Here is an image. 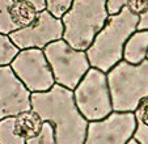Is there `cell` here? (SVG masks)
Returning <instances> with one entry per match:
<instances>
[{
	"label": "cell",
	"instance_id": "ac0fdd59",
	"mask_svg": "<svg viewBox=\"0 0 148 144\" xmlns=\"http://www.w3.org/2000/svg\"><path fill=\"white\" fill-rule=\"evenodd\" d=\"M136 130L134 132V139L139 144H148V125L136 121Z\"/></svg>",
	"mask_w": 148,
	"mask_h": 144
},
{
	"label": "cell",
	"instance_id": "cb8c5ba5",
	"mask_svg": "<svg viewBox=\"0 0 148 144\" xmlns=\"http://www.w3.org/2000/svg\"><path fill=\"white\" fill-rule=\"evenodd\" d=\"M127 144H139V143H138V141H136V140H135V139H134V138H132V139H131V140H130V141H129V143H127Z\"/></svg>",
	"mask_w": 148,
	"mask_h": 144
},
{
	"label": "cell",
	"instance_id": "30bf717a",
	"mask_svg": "<svg viewBox=\"0 0 148 144\" xmlns=\"http://www.w3.org/2000/svg\"><path fill=\"white\" fill-rule=\"evenodd\" d=\"M32 110V92L11 66L0 67V119Z\"/></svg>",
	"mask_w": 148,
	"mask_h": 144
},
{
	"label": "cell",
	"instance_id": "5b68a950",
	"mask_svg": "<svg viewBox=\"0 0 148 144\" xmlns=\"http://www.w3.org/2000/svg\"><path fill=\"white\" fill-rule=\"evenodd\" d=\"M73 98L88 122L101 121L114 111L108 75L95 67H90L73 89Z\"/></svg>",
	"mask_w": 148,
	"mask_h": 144
},
{
	"label": "cell",
	"instance_id": "e0dca14e",
	"mask_svg": "<svg viewBox=\"0 0 148 144\" xmlns=\"http://www.w3.org/2000/svg\"><path fill=\"white\" fill-rule=\"evenodd\" d=\"M73 0H46V9L53 16L62 19L64 13L71 8Z\"/></svg>",
	"mask_w": 148,
	"mask_h": 144
},
{
	"label": "cell",
	"instance_id": "8992f818",
	"mask_svg": "<svg viewBox=\"0 0 148 144\" xmlns=\"http://www.w3.org/2000/svg\"><path fill=\"white\" fill-rule=\"evenodd\" d=\"M43 53L51 67L55 84L71 91L77 86L90 68L87 53L73 49L63 38L47 45Z\"/></svg>",
	"mask_w": 148,
	"mask_h": 144
},
{
	"label": "cell",
	"instance_id": "7c38bea8",
	"mask_svg": "<svg viewBox=\"0 0 148 144\" xmlns=\"http://www.w3.org/2000/svg\"><path fill=\"white\" fill-rule=\"evenodd\" d=\"M148 55V29L139 30L130 36L123 49V60L131 64H139Z\"/></svg>",
	"mask_w": 148,
	"mask_h": 144
},
{
	"label": "cell",
	"instance_id": "277c9868",
	"mask_svg": "<svg viewBox=\"0 0 148 144\" xmlns=\"http://www.w3.org/2000/svg\"><path fill=\"white\" fill-rule=\"evenodd\" d=\"M106 75L114 111L135 113L148 97V59L139 64L121 60Z\"/></svg>",
	"mask_w": 148,
	"mask_h": 144
},
{
	"label": "cell",
	"instance_id": "6da1fadb",
	"mask_svg": "<svg viewBox=\"0 0 148 144\" xmlns=\"http://www.w3.org/2000/svg\"><path fill=\"white\" fill-rule=\"evenodd\" d=\"M32 109L53 125L56 144L85 143L89 122L76 106L73 91L55 84L46 92L32 93Z\"/></svg>",
	"mask_w": 148,
	"mask_h": 144
},
{
	"label": "cell",
	"instance_id": "ba28073f",
	"mask_svg": "<svg viewBox=\"0 0 148 144\" xmlns=\"http://www.w3.org/2000/svg\"><path fill=\"white\" fill-rule=\"evenodd\" d=\"M135 113L113 111L101 121L89 122L84 144H127L136 130Z\"/></svg>",
	"mask_w": 148,
	"mask_h": 144
},
{
	"label": "cell",
	"instance_id": "9a60e30c",
	"mask_svg": "<svg viewBox=\"0 0 148 144\" xmlns=\"http://www.w3.org/2000/svg\"><path fill=\"white\" fill-rule=\"evenodd\" d=\"M20 53V49L12 42L9 36L0 33V67L11 66L14 56Z\"/></svg>",
	"mask_w": 148,
	"mask_h": 144
},
{
	"label": "cell",
	"instance_id": "4fadbf2b",
	"mask_svg": "<svg viewBox=\"0 0 148 144\" xmlns=\"http://www.w3.org/2000/svg\"><path fill=\"white\" fill-rule=\"evenodd\" d=\"M43 123L45 122L42 121L41 117L33 109L29 111H24V113L14 117V128H16V132L24 140H28V139H32L38 135L42 131Z\"/></svg>",
	"mask_w": 148,
	"mask_h": 144
},
{
	"label": "cell",
	"instance_id": "9c48e42d",
	"mask_svg": "<svg viewBox=\"0 0 148 144\" xmlns=\"http://www.w3.org/2000/svg\"><path fill=\"white\" fill-rule=\"evenodd\" d=\"M64 26L62 19L53 16L47 9L38 12L36 20L30 25L9 34L14 45L20 50L25 49H41L63 38Z\"/></svg>",
	"mask_w": 148,
	"mask_h": 144
},
{
	"label": "cell",
	"instance_id": "d4e9b609",
	"mask_svg": "<svg viewBox=\"0 0 148 144\" xmlns=\"http://www.w3.org/2000/svg\"><path fill=\"white\" fill-rule=\"evenodd\" d=\"M147 59H148V55H147Z\"/></svg>",
	"mask_w": 148,
	"mask_h": 144
},
{
	"label": "cell",
	"instance_id": "52a82bcc",
	"mask_svg": "<svg viewBox=\"0 0 148 144\" xmlns=\"http://www.w3.org/2000/svg\"><path fill=\"white\" fill-rule=\"evenodd\" d=\"M11 67L32 93L46 92L55 85L51 67L41 49L20 50L12 60Z\"/></svg>",
	"mask_w": 148,
	"mask_h": 144
},
{
	"label": "cell",
	"instance_id": "7402d4cb",
	"mask_svg": "<svg viewBox=\"0 0 148 144\" xmlns=\"http://www.w3.org/2000/svg\"><path fill=\"white\" fill-rule=\"evenodd\" d=\"M18 1H28V3L33 4L38 12L46 9V0H18Z\"/></svg>",
	"mask_w": 148,
	"mask_h": 144
},
{
	"label": "cell",
	"instance_id": "d6986e66",
	"mask_svg": "<svg viewBox=\"0 0 148 144\" xmlns=\"http://www.w3.org/2000/svg\"><path fill=\"white\" fill-rule=\"evenodd\" d=\"M127 7L131 9L134 13L142 14L148 11V0H129Z\"/></svg>",
	"mask_w": 148,
	"mask_h": 144
},
{
	"label": "cell",
	"instance_id": "2e32d148",
	"mask_svg": "<svg viewBox=\"0 0 148 144\" xmlns=\"http://www.w3.org/2000/svg\"><path fill=\"white\" fill-rule=\"evenodd\" d=\"M26 144H56L55 140V131L51 123L45 122L42 131L37 136L26 140Z\"/></svg>",
	"mask_w": 148,
	"mask_h": 144
},
{
	"label": "cell",
	"instance_id": "603a6c76",
	"mask_svg": "<svg viewBox=\"0 0 148 144\" xmlns=\"http://www.w3.org/2000/svg\"><path fill=\"white\" fill-rule=\"evenodd\" d=\"M138 29H139V30L148 29V11L140 14V20H139V25H138Z\"/></svg>",
	"mask_w": 148,
	"mask_h": 144
},
{
	"label": "cell",
	"instance_id": "7a4b0ae2",
	"mask_svg": "<svg viewBox=\"0 0 148 144\" xmlns=\"http://www.w3.org/2000/svg\"><path fill=\"white\" fill-rule=\"evenodd\" d=\"M140 16L125 7L119 13L110 14L106 24L96 36L85 53L90 67L108 73L115 64L123 60V49L134 32L138 30Z\"/></svg>",
	"mask_w": 148,
	"mask_h": 144
},
{
	"label": "cell",
	"instance_id": "8fae6325",
	"mask_svg": "<svg viewBox=\"0 0 148 144\" xmlns=\"http://www.w3.org/2000/svg\"><path fill=\"white\" fill-rule=\"evenodd\" d=\"M38 11L33 4L18 0H0V33L9 34L30 25Z\"/></svg>",
	"mask_w": 148,
	"mask_h": 144
},
{
	"label": "cell",
	"instance_id": "ffe728a7",
	"mask_svg": "<svg viewBox=\"0 0 148 144\" xmlns=\"http://www.w3.org/2000/svg\"><path fill=\"white\" fill-rule=\"evenodd\" d=\"M135 117H136V121L143 122L144 125H148V97L145 98L139 105V108L136 109Z\"/></svg>",
	"mask_w": 148,
	"mask_h": 144
},
{
	"label": "cell",
	"instance_id": "5bb4252c",
	"mask_svg": "<svg viewBox=\"0 0 148 144\" xmlns=\"http://www.w3.org/2000/svg\"><path fill=\"white\" fill-rule=\"evenodd\" d=\"M0 144H26L14 128V117L0 119Z\"/></svg>",
	"mask_w": 148,
	"mask_h": 144
},
{
	"label": "cell",
	"instance_id": "3957f363",
	"mask_svg": "<svg viewBox=\"0 0 148 144\" xmlns=\"http://www.w3.org/2000/svg\"><path fill=\"white\" fill-rule=\"evenodd\" d=\"M109 16L108 0H73L62 17L63 39L76 50L87 51Z\"/></svg>",
	"mask_w": 148,
	"mask_h": 144
},
{
	"label": "cell",
	"instance_id": "44dd1931",
	"mask_svg": "<svg viewBox=\"0 0 148 144\" xmlns=\"http://www.w3.org/2000/svg\"><path fill=\"white\" fill-rule=\"evenodd\" d=\"M129 0H108V11L109 14L119 13L125 7H127Z\"/></svg>",
	"mask_w": 148,
	"mask_h": 144
}]
</instances>
